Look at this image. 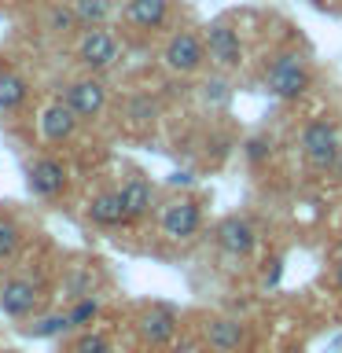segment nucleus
<instances>
[{
	"mask_svg": "<svg viewBox=\"0 0 342 353\" xmlns=\"http://www.w3.org/2000/svg\"><path fill=\"white\" fill-rule=\"evenodd\" d=\"M309 85H313V77H309L302 55H280V59L265 70V88H269L272 96H280V99L305 96Z\"/></svg>",
	"mask_w": 342,
	"mask_h": 353,
	"instance_id": "nucleus-1",
	"label": "nucleus"
},
{
	"mask_svg": "<svg viewBox=\"0 0 342 353\" xmlns=\"http://www.w3.org/2000/svg\"><path fill=\"white\" fill-rule=\"evenodd\" d=\"M118 59H121V44H118V37H114L110 30L92 26V30L81 33V41H77V63H81L85 70L103 74V70H110Z\"/></svg>",
	"mask_w": 342,
	"mask_h": 353,
	"instance_id": "nucleus-2",
	"label": "nucleus"
},
{
	"mask_svg": "<svg viewBox=\"0 0 342 353\" xmlns=\"http://www.w3.org/2000/svg\"><path fill=\"white\" fill-rule=\"evenodd\" d=\"M302 154L309 165H320V170H328V165L339 162L342 154V140H339V129L331 125V121L316 118L309 121V125L302 129Z\"/></svg>",
	"mask_w": 342,
	"mask_h": 353,
	"instance_id": "nucleus-3",
	"label": "nucleus"
},
{
	"mask_svg": "<svg viewBox=\"0 0 342 353\" xmlns=\"http://www.w3.org/2000/svg\"><path fill=\"white\" fill-rule=\"evenodd\" d=\"M206 59L217 66V70H239L243 66V41L239 30L228 26V22H214L206 30Z\"/></svg>",
	"mask_w": 342,
	"mask_h": 353,
	"instance_id": "nucleus-4",
	"label": "nucleus"
},
{
	"mask_svg": "<svg viewBox=\"0 0 342 353\" xmlns=\"http://www.w3.org/2000/svg\"><path fill=\"white\" fill-rule=\"evenodd\" d=\"M162 63L170 66L173 74H195L199 66L206 63V41L199 37V33H173V37L165 41Z\"/></svg>",
	"mask_w": 342,
	"mask_h": 353,
	"instance_id": "nucleus-5",
	"label": "nucleus"
},
{
	"mask_svg": "<svg viewBox=\"0 0 342 353\" xmlns=\"http://www.w3.org/2000/svg\"><path fill=\"white\" fill-rule=\"evenodd\" d=\"M63 103L74 110L77 118H96L107 103V85L99 77H77L63 88Z\"/></svg>",
	"mask_w": 342,
	"mask_h": 353,
	"instance_id": "nucleus-6",
	"label": "nucleus"
},
{
	"mask_svg": "<svg viewBox=\"0 0 342 353\" xmlns=\"http://www.w3.org/2000/svg\"><path fill=\"white\" fill-rule=\"evenodd\" d=\"M217 247L232 258H247L258 247V225L250 217H225L217 225Z\"/></svg>",
	"mask_w": 342,
	"mask_h": 353,
	"instance_id": "nucleus-7",
	"label": "nucleus"
},
{
	"mask_svg": "<svg viewBox=\"0 0 342 353\" xmlns=\"http://www.w3.org/2000/svg\"><path fill=\"white\" fill-rule=\"evenodd\" d=\"M199 228H203V210H199L192 199H181V203L165 206V214H162V236L165 239L184 243V239H192Z\"/></svg>",
	"mask_w": 342,
	"mask_h": 353,
	"instance_id": "nucleus-8",
	"label": "nucleus"
},
{
	"mask_svg": "<svg viewBox=\"0 0 342 353\" xmlns=\"http://www.w3.org/2000/svg\"><path fill=\"white\" fill-rule=\"evenodd\" d=\"M77 121L81 118H77L63 99H55V103H48L37 114V132H41L44 143H63V140H70L77 132Z\"/></svg>",
	"mask_w": 342,
	"mask_h": 353,
	"instance_id": "nucleus-9",
	"label": "nucleus"
},
{
	"mask_svg": "<svg viewBox=\"0 0 342 353\" xmlns=\"http://www.w3.org/2000/svg\"><path fill=\"white\" fill-rule=\"evenodd\" d=\"M66 184H70V176H66V165L55 162V159H37L30 165V188L37 192L41 199H59L66 192Z\"/></svg>",
	"mask_w": 342,
	"mask_h": 353,
	"instance_id": "nucleus-10",
	"label": "nucleus"
},
{
	"mask_svg": "<svg viewBox=\"0 0 342 353\" xmlns=\"http://www.w3.org/2000/svg\"><path fill=\"white\" fill-rule=\"evenodd\" d=\"M37 302H41V291H37V283H30V280H8L0 287V309L15 320H26L33 309H37Z\"/></svg>",
	"mask_w": 342,
	"mask_h": 353,
	"instance_id": "nucleus-11",
	"label": "nucleus"
},
{
	"mask_svg": "<svg viewBox=\"0 0 342 353\" xmlns=\"http://www.w3.org/2000/svg\"><path fill=\"white\" fill-rule=\"evenodd\" d=\"M118 199H121V210H125V221H140L154 206V188L143 176H132V181H125L118 188Z\"/></svg>",
	"mask_w": 342,
	"mask_h": 353,
	"instance_id": "nucleus-12",
	"label": "nucleus"
},
{
	"mask_svg": "<svg viewBox=\"0 0 342 353\" xmlns=\"http://www.w3.org/2000/svg\"><path fill=\"white\" fill-rule=\"evenodd\" d=\"M243 339H247V327L232 316H217L206 324V346L214 353H236L243 346Z\"/></svg>",
	"mask_w": 342,
	"mask_h": 353,
	"instance_id": "nucleus-13",
	"label": "nucleus"
},
{
	"mask_svg": "<svg viewBox=\"0 0 342 353\" xmlns=\"http://www.w3.org/2000/svg\"><path fill=\"white\" fill-rule=\"evenodd\" d=\"M140 339L148 342V346H165V342H173V335H177V320H173V313L170 309H148V313L140 316Z\"/></svg>",
	"mask_w": 342,
	"mask_h": 353,
	"instance_id": "nucleus-14",
	"label": "nucleus"
},
{
	"mask_svg": "<svg viewBox=\"0 0 342 353\" xmlns=\"http://www.w3.org/2000/svg\"><path fill=\"white\" fill-rule=\"evenodd\" d=\"M125 22L137 30H159L170 15V0H125Z\"/></svg>",
	"mask_w": 342,
	"mask_h": 353,
	"instance_id": "nucleus-15",
	"label": "nucleus"
},
{
	"mask_svg": "<svg viewBox=\"0 0 342 353\" xmlns=\"http://www.w3.org/2000/svg\"><path fill=\"white\" fill-rule=\"evenodd\" d=\"M88 221H92V225H99V228H118V225H125V210H121L118 192L96 195L92 203H88Z\"/></svg>",
	"mask_w": 342,
	"mask_h": 353,
	"instance_id": "nucleus-16",
	"label": "nucleus"
},
{
	"mask_svg": "<svg viewBox=\"0 0 342 353\" xmlns=\"http://www.w3.org/2000/svg\"><path fill=\"white\" fill-rule=\"evenodd\" d=\"M77 26H81V19H77L74 4H48V11H44V30L48 33L70 37V33H77Z\"/></svg>",
	"mask_w": 342,
	"mask_h": 353,
	"instance_id": "nucleus-17",
	"label": "nucleus"
},
{
	"mask_svg": "<svg viewBox=\"0 0 342 353\" xmlns=\"http://www.w3.org/2000/svg\"><path fill=\"white\" fill-rule=\"evenodd\" d=\"M74 11L81 19V26H99L110 19V0H74Z\"/></svg>",
	"mask_w": 342,
	"mask_h": 353,
	"instance_id": "nucleus-18",
	"label": "nucleus"
},
{
	"mask_svg": "<svg viewBox=\"0 0 342 353\" xmlns=\"http://www.w3.org/2000/svg\"><path fill=\"white\" fill-rule=\"evenodd\" d=\"M22 99H26V81H22L19 74H4V77H0V107L15 110Z\"/></svg>",
	"mask_w": 342,
	"mask_h": 353,
	"instance_id": "nucleus-19",
	"label": "nucleus"
},
{
	"mask_svg": "<svg viewBox=\"0 0 342 353\" xmlns=\"http://www.w3.org/2000/svg\"><path fill=\"white\" fill-rule=\"evenodd\" d=\"M19 243H22V228L11 217L0 214V258H11L19 250Z\"/></svg>",
	"mask_w": 342,
	"mask_h": 353,
	"instance_id": "nucleus-20",
	"label": "nucleus"
},
{
	"mask_svg": "<svg viewBox=\"0 0 342 353\" xmlns=\"http://www.w3.org/2000/svg\"><path fill=\"white\" fill-rule=\"evenodd\" d=\"M125 118L129 121H151V118H159V103H154L151 96H132L129 99V107H125Z\"/></svg>",
	"mask_w": 342,
	"mask_h": 353,
	"instance_id": "nucleus-21",
	"label": "nucleus"
},
{
	"mask_svg": "<svg viewBox=\"0 0 342 353\" xmlns=\"http://www.w3.org/2000/svg\"><path fill=\"white\" fill-rule=\"evenodd\" d=\"M74 353H110V342L99 335V331H85V335L74 342Z\"/></svg>",
	"mask_w": 342,
	"mask_h": 353,
	"instance_id": "nucleus-22",
	"label": "nucleus"
},
{
	"mask_svg": "<svg viewBox=\"0 0 342 353\" xmlns=\"http://www.w3.org/2000/svg\"><path fill=\"white\" fill-rule=\"evenodd\" d=\"M96 313H99L96 298H81V302H77L70 313H66V320H70V327H77V324H88V320H92Z\"/></svg>",
	"mask_w": 342,
	"mask_h": 353,
	"instance_id": "nucleus-23",
	"label": "nucleus"
},
{
	"mask_svg": "<svg viewBox=\"0 0 342 353\" xmlns=\"http://www.w3.org/2000/svg\"><path fill=\"white\" fill-rule=\"evenodd\" d=\"M247 159H250V162H265V159H269V140L250 137V140H247Z\"/></svg>",
	"mask_w": 342,
	"mask_h": 353,
	"instance_id": "nucleus-24",
	"label": "nucleus"
},
{
	"mask_svg": "<svg viewBox=\"0 0 342 353\" xmlns=\"http://www.w3.org/2000/svg\"><path fill=\"white\" fill-rule=\"evenodd\" d=\"M63 327H70V320H66V316H52V320H41L37 335H55V331H63Z\"/></svg>",
	"mask_w": 342,
	"mask_h": 353,
	"instance_id": "nucleus-25",
	"label": "nucleus"
},
{
	"mask_svg": "<svg viewBox=\"0 0 342 353\" xmlns=\"http://www.w3.org/2000/svg\"><path fill=\"white\" fill-rule=\"evenodd\" d=\"M335 283H339V287H342V258H339V261H335Z\"/></svg>",
	"mask_w": 342,
	"mask_h": 353,
	"instance_id": "nucleus-26",
	"label": "nucleus"
}]
</instances>
